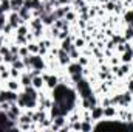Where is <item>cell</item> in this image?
<instances>
[{
  "instance_id": "cell-17",
  "label": "cell",
  "mask_w": 133,
  "mask_h": 132,
  "mask_svg": "<svg viewBox=\"0 0 133 132\" xmlns=\"http://www.w3.org/2000/svg\"><path fill=\"white\" fill-rule=\"evenodd\" d=\"M11 67H14V68H17V70H25V68H26L25 64H23V61H22V58L14 59V61L11 62Z\"/></svg>"
},
{
  "instance_id": "cell-2",
  "label": "cell",
  "mask_w": 133,
  "mask_h": 132,
  "mask_svg": "<svg viewBox=\"0 0 133 132\" xmlns=\"http://www.w3.org/2000/svg\"><path fill=\"white\" fill-rule=\"evenodd\" d=\"M6 115H8V118L11 121H17V118L20 117V106L17 107V101L11 103V107L6 110Z\"/></svg>"
},
{
  "instance_id": "cell-21",
  "label": "cell",
  "mask_w": 133,
  "mask_h": 132,
  "mask_svg": "<svg viewBox=\"0 0 133 132\" xmlns=\"http://www.w3.org/2000/svg\"><path fill=\"white\" fill-rule=\"evenodd\" d=\"M23 6V0H11V11H19Z\"/></svg>"
},
{
  "instance_id": "cell-40",
  "label": "cell",
  "mask_w": 133,
  "mask_h": 132,
  "mask_svg": "<svg viewBox=\"0 0 133 132\" xmlns=\"http://www.w3.org/2000/svg\"><path fill=\"white\" fill-rule=\"evenodd\" d=\"M0 14H5V13H3V9H2V6H0Z\"/></svg>"
},
{
  "instance_id": "cell-8",
  "label": "cell",
  "mask_w": 133,
  "mask_h": 132,
  "mask_svg": "<svg viewBox=\"0 0 133 132\" xmlns=\"http://www.w3.org/2000/svg\"><path fill=\"white\" fill-rule=\"evenodd\" d=\"M57 59H59V64H61V65H68V64L71 62L70 53L64 51L62 48H61V50H59V53H57Z\"/></svg>"
},
{
  "instance_id": "cell-27",
  "label": "cell",
  "mask_w": 133,
  "mask_h": 132,
  "mask_svg": "<svg viewBox=\"0 0 133 132\" xmlns=\"http://www.w3.org/2000/svg\"><path fill=\"white\" fill-rule=\"evenodd\" d=\"M9 73H11V78H14V79L20 78V70H17V68H14V67L9 68Z\"/></svg>"
},
{
  "instance_id": "cell-6",
  "label": "cell",
  "mask_w": 133,
  "mask_h": 132,
  "mask_svg": "<svg viewBox=\"0 0 133 132\" xmlns=\"http://www.w3.org/2000/svg\"><path fill=\"white\" fill-rule=\"evenodd\" d=\"M42 76H43V79H45V86H46L48 89H51V90L59 84V78L54 76V75H42Z\"/></svg>"
},
{
  "instance_id": "cell-14",
  "label": "cell",
  "mask_w": 133,
  "mask_h": 132,
  "mask_svg": "<svg viewBox=\"0 0 133 132\" xmlns=\"http://www.w3.org/2000/svg\"><path fill=\"white\" fill-rule=\"evenodd\" d=\"M17 13H19V16H20L25 22H26V20H30V19H31V16H33V14H31V9H28V8H25V6H22Z\"/></svg>"
},
{
  "instance_id": "cell-26",
  "label": "cell",
  "mask_w": 133,
  "mask_h": 132,
  "mask_svg": "<svg viewBox=\"0 0 133 132\" xmlns=\"http://www.w3.org/2000/svg\"><path fill=\"white\" fill-rule=\"evenodd\" d=\"M12 30H14V28H12V25H11V23H8V22L2 27V31H3V34H6V36H8V34H11Z\"/></svg>"
},
{
  "instance_id": "cell-10",
  "label": "cell",
  "mask_w": 133,
  "mask_h": 132,
  "mask_svg": "<svg viewBox=\"0 0 133 132\" xmlns=\"http://www.w3.org/2000/svg\"><path fill=\"white\" fill-rule=\"evenodd\" d=\"M31 86H33L34 89H37V90H42V87L45 86V79H43V76H42V75L34 76L33 81H31Z\"/></svg>"
},
{
  "instance_id": "cell-41",
  "label": "cell",
  "mask_w": 133,
  "mask_h": 132,
  "mask_svg": "<svg viewBox=\"0 0 133 132\" xmlns=\"http://www.w3.org/2000/svg\"><path fill=\"white\" fill-rule=\"evenodd\" d=\"M0 90H2V86H0Z\"/></svg>"
},
{
  "instance_id": "cell-9",
  "label": "cell",
  "mask_w": 133,
  "mask_h": 132,
  "mask_svg": "<svg viewBox=\"0 0 133 132\" xmlns=\"http://www.w3.org/2000/svg\"><path fill=\"white\" fill-rule=\"evenodd\" d=\"M116 115H118V110L113 104L104 107V118H116Z\"/></svg>"
},
{
  "instance_id": "cell-35",
  "label": "cell",
  "mask_w": 133,
  "mask_h": 132,
  "mask_svg": "<svg viewBox=\"0 0 133 132\" xmlns=\"http://www.w3.org/2000/svg\"><path fill=\"white\" fill-rule=\"evenodd\" d=\"M129 90L133 93V79H130V81H129Z\"/></svg>"
},
{
  "instance_id": "cell-12",
  "label": "cell",
  "mask_w": 133,
  "mask_h": 132,
  "mask_svg": "<svg viewBox=\"0 0 133 132\" xmlns=\"http://www.w3.org/2000/svg\"><path fill=\"white\" fill-rule=\"evenodd\" d=\"M6 89L14 90V92H19L20 90V82H17V79H14V78H9L6 81Z\"/></svg>"
},
{
  "instance_id": "cell-34",
  "label": "cell",
  "mask_w": 133,
  "mask_h": 132,
  "mask_svg": "<svg viewBox=\"0 0 133 132\" xmlns=\"http://www.w3.org/2000/svg\"><path fill=\"white\" fill-rule=\"evenodd\" d=\"M57 2L61 3V6H64V5H68V3H70L71 0H57Z\"/></svg>"
},
{
  "instance_id": "cell-25",
  "label": "cell",
  "mask_w": 133,
  "mask_h": 132,
  "mask_svg": "<svg viewBox=\"0 0 133 132\" xmlns=\"http://www.w3.org/2000/svg\"><path fill=\"white\" fill-rule=\"evenodd\" d=\"M28 55H30L28 47H26V45H22V47L19 48V56H20V58H25V56H28Z\"/></svg>"
},
{
  "instance_id": "cell-32",
  "label": "cell",
  "mask_w": 133,
  "mask_h": 132,
  "mask_svg": "<svg viewBox=\"0 0 133 132\" xmlns=\"http://www.w3.org/2000/svg\"><path fill=\"white\" fill-rule=\"evenodd\" d=\"M59 33H61V30H59V28H56V27L53 25V27H51V37H54V39H56V37L59 36Z\"/></svg>"
},
{
  "instance_id": "cell-7",
  "label": "cell",
  "mask_w": 133,
  "mask_h": 132,
  "mask_svg": "<svg viewBox=\"0 0 133 132\" xmlns=\"http://www.w3.org/2000/svg\"><path fill=\"white\" fill-rule=\"evenodd\" d=\"M133 99V93L130 90H127V92H124V93H121V99H119V106H122V107H127L130 103H132Z\"/></svg>"
},
{
  "instance_id": "cell-19",
  "label": "cell",
  "mask_w": 133,
  "mask_h": 132,
  "mask_svg": "<svg viewBox=\"0 0 133 132\" xmlns=\"http://www.w3.org/2000/svg\"><path fill=\"white\" fill-rule=\"evenodd\" d=\"M0 6L3 9V13H11V0H0Z\"/></svg>"
},
{
  "instance_id": "cell-22",
  "label": "cell",
  "mask_w": 133,
  "mask_h": 132,
  "mask_svg": "<svg viewBox=\"0 0 133 132\" xmlns=\"http://www.w3.org/2000/svg\"><path fill=\"white\" fill-rule=\"evenodd\" d=\"M73 45H74L77 50H81V48H84V47H85V39H84V37H77V39H74Z\"/></svg>"
},
{
  "instance_id": "cell-1",
  "label": "cell",
  "mask_w": 133,
  "mask_h": 132,
  "mask_svg": "<svg viewBox=\"0 0 133 132\" xmlns=\"http://www.w3.org/2000/svg\"><path fill=\"white\" fill-rule=\"evenodd\" d=\"M8 23H11V25H12V28H14V30H17V27H19V25H22V23H25V20L19 16V13H17V11H11V13L8 14Z\"/></svg>"
},
{
  "instance_id": "cell-33",
  "label": "cell",
  "mask_w": 133,
  "mask_h": 132,
  "mask_svg": "<svg viewBox=\"0 0 133 132\" xmlns=\"http://www.w3.org/2000/svg\"><path fill=\"white\" fill-rule=\"evenodd\" d=\"M101 106H111V98H107V97H104V99H102V104Z\"/></svg>"
},
{
  "instance_id": "cell-24",
  "label": "cell",
  "mask_w": 133,
  "mask_h": 132,
  "mask_svg": "<svg viewBox=\"0 0 133 132\" xmlns=\"http://www.w3.org/2000/svg\"><path fill=\"white\" fill-rule=\"evenodd\" d=\"M124 39L125 40H130V39H133V27H127L125 28V31H124Z\"/></svg>"
},
{
  "instance_id": "cell-42",
  "label": "cell",
  "mask_w": 133,
  "mask_h": 132,
  "mask_svg": "<svg viewBox=\"0 0 133 132\" xmlns=\"http://www.w3.org/2000/svg\"><path fill=\"white\" fill-rule=\"evenodd\" d=\"M130 64H133V61H132V62H130Z\"/></svg>"
},
{
  "instance_id": "cell-38",
  "label": "cell",
  "mask_w": 133,
  "mask_h": 132,
  "mask_svg": "<svg viewBox=\"0 0 133 132\" xmlns=\"http://www.w3.org/2000/svg\"><path fill=\"white\" fill-rule=\"evenodd\" d=\"M3 62H5V61H3V56H2V55H0V65H2V64H3Z\"/></svg>"
},
{
  "instance_id": "cell-29",
  "label": "cell",
  "mask_w": 133,
  "mask_h": 132,
  "mask_svg": "<svg viewBox=\"0 0 133 132\" xmlns=\"http://www.w3.org/2000/svg\"><path fill=\"white\" fill-rule=\"evenodd\" d=\"M19 48H20V45H17V44L9 45V51H11L12 55H19Z\"/></svg>"
},
{
  "instance_id": "cell-39",
  "label": "cell",
  "mask_w": 133,
  "mask_h": 132,
  "mask_svg": "<svg viewBox=\"0 0 133 132\" xmlns=\"http://www.w3.org/2000/svg\"><path fill=\"white\" fill-rule=\"evenodd\" d=\"M133 0H125V5H129V3H132Z\"/></svg>"
},
{
  "instance_id": "cell-20",
  "label": "cell",
  "mask_w": 133,
  "mask_h": 132,
  "mask_svg": "<svg viewBox=\"0 0 133 132\" xmlns=\"http://www.w3.org/2000/svg\"><path fill=\"white\" fill-rule=\"evenodd\" d=\"M26 47H28V50H30V55H39V44L28 42Z\"/></svg>"
},
{
  "instance_id": "cell-31",
  "label": "cell",
  "mask_w": 133,
  "mask_h": 132,
  "mask_svg": "<svg viewBox=\"0 0 133 132\" xmlns=\"http://www.w3.org/2000/svg\"><path fill=\"white\" fill-rule=\"evenodd\" d=\"M77 62H79V64H81L82 67L88 65V59H87L85 56H79V59H77Z\"/></svg>"
},
{
  "instance_id": "cell-37",
  "label": "cell",
  "mask_w": 133,
  "mask_h": 132,
  "mask_svg": "<svg viewBox=\"0 0 133 132\" xmlns=\"http://www.w3.org/2000/svg\"><path fill=\"white\" fill-rule=\"evenodd\" d=\"M0 47H3V37L0 36Z\"/></svg>"
},
{
  "instance_id": "cell-3",
  "label": "cell",
  "mask_w": 133,
  "mask_h": 132,
  "mask_svg": "<svg viewBox=\"0 0 133 132\" xmlns=\"http://www.w3.org/2000/svg\"><path fill=\"white\" fill-rule=\"evenodd\" d=\"M30 64H31V68H37V70L45 68V62L39 55H30Z\"/></svg>"
},
{
  "instance_id": "cell-4",
  "label": "cell",
  "mask_w": 133,
  "mask_h": 132,
  "mask_svg": "<svg viewBox=\"0 0 133 132\" xmlns=\"http://www.w3.org/2000/svg\"><path fill=\"white\" fill-rule=\"evenodd\" d=\"M90 113H91V121H99L104 118V106H95L90 109Z\"/></svg>"
},
{
  "instance_id": "cell-16",
  "label": "cell",
  "mask_w": 133,
  "mask_h": 132,
  "mask_svg": "<svg viewBox=\"0 0 133 132\" xmlns=\"http://www.w3.org/2000/svg\"><path fill=\"white\" fill-rule=\"evenodd\" d=\"M31 81H33V78H31V75L28 71L23 73V75H20V86H23V87L31 86Z\"/></svg>"
},
{
  "instance_id": "cell-30",
  "label": "cell",
  "mask_w": 133,
  "mask_h": 132,
  "mask_svg": "<svg viewBox=\"0 0 133 132\" xmlns=\"http://www.w3.org/2000/svg\"><path fill=\"white\" fill-rule=\"evenodd\" d=\"M70 58H71V59H79V51H77V48H76V47L70 51Z\"/></svg>"
},
{
  "instance_id": "cell-5",
  "label": "cell",
  "mask_w": 133,
  "mask_h": 132,
  "mask_svg": "<svg viewBox=\"0 0 133 132\" xmlns=\"http://www.w3.org/2000/svg\"><path fill=\"white\" fill-rule=\"evenodd\" d=\"M82 70H84V67L79 62H70L68 64V73L71 76H82Z\"/></svg>"
},
{
  "instance_id": "cell-13",
  "label": "cell",
  "mask_w": 133,
  "mask_h": 132,
  "mask_svg": "<svg viewBox=\"0 0 133 132\" xmlns=\"http://www.w3.org/2000/svg\"><path fill=\"white\" fill-rule=\"evenodd\" d=\"M61 48L64 50V51H66V53H70L73 48H74V45L71 44V37L68 36V37H65L64 40H62V44H61Z\"/></svg>"
},
{
  "instance_id": "cell-18",
  "label": "cell",
  "mask_w": 133,
  "mask_h": 132,
  "mask_svg": "<svg viewBox=\"0 0 133 132\" xmlns=\"http://www.w3.org/2000/svg\"><path fill=\"white\" fill-rule=\"evenodd\" d=\"M93 121H88V120H82L81 121V131L87 132V131H91L93 129V124H91Z\"/></svg>"
},
{
  "instance_id": "cell-36",
  "label": "cell",
  "mask_w": 133,
  "mask_h": 132,
  "mask_svg": "<svg viewBox=\"0 0 133 132\" xmlns=\"http://www.w3.org/2000/svg\"><path fill=\"white\" fill-rule=\"evenodd\" d=\"M118 62H119L118 58H113V59H111V64H113V65H118Z\"/></svg>"
},
{
  "instance_id": "cell-43",
  "label": "cell",
  "mask_w": 133,
  "mask_h": 132,
  "mask_svg": "<svg viewBox=\"0 0 133 132\" xmlns=\"http://www.w3.org/2000/svg\"><path fill=\"white\" fill-rule=\"evenodd\" d=\"M0 31H2V30H0Z\"/></svg>"
},
{
  "instance_id": "cell-23",
  "label": "cell",
  "mask_w": 133,
  "mask_h": 132,
  "mask_svg": "<svg viewBox=\"0 0 133 132\" xmlns=\"http://www.w3.org/2000/svg\"><path fill=\"white\" fill-rule=\"evenodd\" d=\"M26 34H28V27H26V23H22V25L17 27V36H26Z\"/></svg>"
},
{
  "instance_id": "cell-11",
  "label": "cell",
  "mask_w": 133,
  "mask_h": 132,
  "mask_svg": "<svg viewBox=\"0 0 133 132\" xmlns=\"http://www.w3.org/2000/svg\"><path fill=\"white\" fill-rule=\"evenodd\" d=\"M30 28L31 30H43V22H42V19L40 17H33L31 20H30Z\"/></svg>"
},
{
  "instance_id": "cell-28",
  "label": "cell",
  "mask_w": 133,
  "mask_h": 132,
  "mask_svg": "<svg viewBox=\"0 0 133 132\" xmlns=\"http://www.w3.org/2000/svg\"><path fill=\"white\" fill-rule=\"evenodd\" d=\"M64 19H65V20H68V22H73V20L76 19V13H73V11L70 9V11L65 14V17H64Z\"/></svg>"
},
{
  "instance_id": "cell-15",
  "label": "cell",
  "mask_w": 133,
  "mask_h": 132,
  "mask_svg": "<svg viewBox=\"0 0 133 132\" xmlns=\"http://www.w3.org/2000/svg\"><path fill=\"white\" fill-rule=\"evenodd\" d=\"M133 61V51L132 48L130 50H125L124 53H122V56H121V62H124V64H130Z\"/></svg>"
}]
</instances>
